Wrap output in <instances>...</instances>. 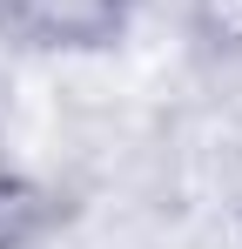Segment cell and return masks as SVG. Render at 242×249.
Instances as JSON below:
<instances>
[{
    "label": "cell",
    "mask_w": 242,
    "mask_h": 249,
    "mask_svg": "<svg viewBox=\"0 0 242 249\" xmlns=\"http://www.w3.org/2000/svg\"><path fill=\"white\" fill-rule=\"evenodd\" d=\"M189 27L202 47L242 61V0H189Z\"/></svg>",
    "instance_id": "2"
},
{
    "label": "cell",
    "mask_w": 242,
    "mask_h": 249,
    "mask_svg": "<svg viewBox=\"0 0 242 249\" xmlns=\"http://www.w3.org/2000/svg\"><path fill=\"white\" fill-rule=\"evenodd\" d=\"M135 0H0V27L34 47H108L121 41Z\"/></svg>",
    "instance_id": "1"
}]
</instances>
